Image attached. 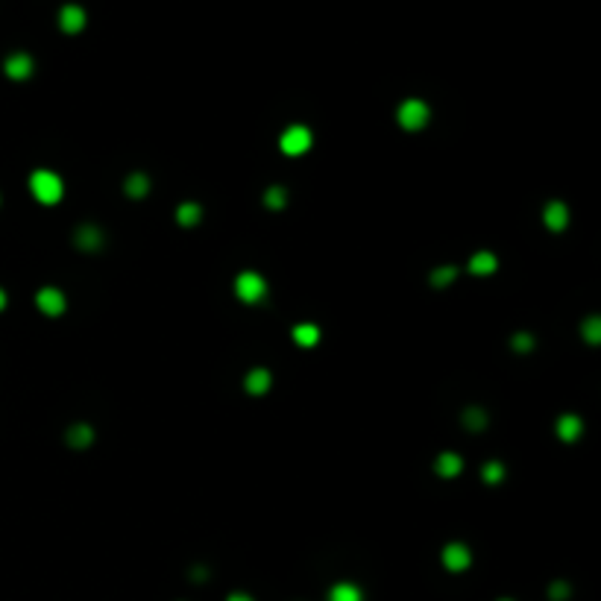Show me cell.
<instances>
[{
  "label": "cell",
  "instance_id": "cell-28",
  "mask_svg": "<svg viewBox=\"0 0 601 601\" xmlns=\"http://www.w3.org/2000/svg\"><path fill=\"white\" fill-rule=\"evenodd\" d=\"M4 308H6V290L0 287V311H4Z\"/></svg>",
  "mask_w": 601,
  "mask_h": 601
},
{
  "label": "cell",
  "instance_id": "cell-10",
  "mask_svg": "<svg viewBox=\"0 0 601 601\" xmlns=\"http://www.w3.org/2000/svg\"><path fill=\"white\" fill-rule=\"evenodd\" d=\"M4 68H6V76H12V80H27L35 65H32L30 53H12Z\"/></svg>",
  "mask_w": 601,
  "mask_h": 601
},
{
  "label": "cell",
  "instance_id": "cell-17",
  "mask_svg": "<svg viewBox=\"0 0 601 601\" xmlns=\"http://www.w3.org/2000/svg\"><path fill=\"white\" fill-rule=\"evenodd\" d=\"M328 601H364V593H361V587L349 584V581H340V584L328 590Z\"/></svg>",
  "mask_w": 601,
  "mask_h": 601
},
{
  "label": "cell",
  "instance_id": "cell-14",
  "mask_svg": "<svg viewBox=\"0 0 601 601\" xmlns=\"http://www.w3.org/2000/svg\"><path fill=\"white\" fill-rule=\"evenodd\" d=\"M434 470H437V475H443V478H455V475L463 470V458L455 455V452H443V455H437V460H434Z\"/></svg>",
  "mask_w": 601,
  "mask_h": 601
},
{
  "label": "cell",
  "instance_id": "cell-6",
  "mask_svg": "<svg viewBox=\"0 0 601 601\" xmlns=\"http://www.w3.org/2000/svg\"><path fill=\"white\" fill-rule=\"evenodd\" d=\"M470 564H472V554L463 542H449V546L443 549V566L449 572H463Z\"/></svg>",
  "mask_w": 601,
  "mask_h": 601
},
{
  "label": "cell",
  "instance_id": "cell-27",
  "mask_svg": "<svg viewBox=\"0 0 601 601\" xmlns=\"http://www.w3.org/2000/svg\"><path fill=\"white\" fill-rule=\"evenodd\" d=\"M226 601H253V595H246V593H232Z\"/></svg>",
  "mask_w": 601,
  "mask_h": 601
},
{
  "label": "cell",
  "instance_id": "cell-8",
  "mask_svg": "<svg viewBox=\"0 0 601 601\" xmlns=\"http://www.w3.org/2000/svg\"><path fill=\"white\" fill-rule=\"evenodd\" d=\"M59 27H62L68 35H76V32L85 27V9L76 6V4L62 6V12H59Z\"/></svg>",
  "mask_w": 601,
  "mask_h": 601
},
{
  "label": "cell",
  "instance_id": "cell-21",
  "mask_svg": "<svg viewBox=\"0 0 601 601\" xmlns=\"http://www.w3.org/2000/svg\"><path fill=\"white\" fill-rule=\"evenodd\" d=\"M264 203H267V208H273V211H282L285 206H287V191L282 188V185H273L267 194H264Z\"/></svg>",
  "mask_w": 601,
  "mask_h": 601
},
{
  "label": "cell",
  "instance_id": "cell-11",
  "mask_svg": "<svg viewBox=\"0 0 601 601\" xmlns=\"http://www.w3.org/2000/svg\"><path fill=\"white\" fill-rule=\"evenodd\" d=\"M581 432H584V422H581V417L564 414V417L557 419V437L564 440V443H575L581 437Z\"/></svg>",
  "mask_w": 601,
  "mask_h": 601
},
{
  "label": "cell",
  "instance_id": "cell-16",
  "mask_svg": "<svg viewBox=\"0 0 601 601\" xmlns=\"http://www.w3.org/2000/svg\"><path fill=\"white\" fill-rule=\"evenodd\" d=\"M294 340H297L302 349L317 346V343H320V326H314V323H299V326L294 328Z\"/></svg>",
  "mask_w": 601,
  "mask_h": 601
},
{
  "label": "cell",
  "instance_id": "cell-12",
  "mask_svg": "<svg viewBox=\"0 0 601 601\" xmlns=\"http://www.w3.org/2000/svg\"><path fill=\"white\" fill-rule=\"evenodd\" d=\"M496 267H499V261H496L493 253H487V249H484V253H475L467 264V270L472 276H490V273H496Z\"/></svg>",
  "mask_w": 601,
  "mask_h": 601
},
{
  "label": "cell",
  "instance_id": "cell-23",
  "mask_svg": "<svg viewBox=\"0 0 601 601\" xmlns=\"http://www.w3.org/2000/svg\"><path fill=\"white\" fill-rule=\"evenodd\" d=\"M581 332H584V338H587V343H598L601 340V320L598 317H587L584 320V326H581Z\"/></svg>",
  "mask_w": 601,
  "mask_h": 601
},
{
  "label": "cell",
  "instance_id": "cell-9",
  "mask_svg": "<svg viewBox=\"0 0 601 601\" xmlns=\"http://www.w3.org/2000/svg\"><path fill=\"white\" fill-rule=\"evenodd\" d=\"M270 384H273V376H270L264 367H256V370H249L246 379H244V387L249 396H264L270 391Z\"/></svg>",
  "mask_w": 601,
  "mask_h": 601
},
{
  "label": "cell",
  "instance_id": "cell-13",
  "mask_svg": "<svg viewBox=\"0 0 601 601\" xmlns=\"http://www.w3.org/2000/svg\"><path fill=\"white\" fill-rule=\"evenodd\" d=\"M546 226L552 229V232H564L566 229V223H569V208L564 206V203H549L546 206Z\"/></svg>",
  "mask_w": 601,
  "mask_h": 601
},
{
  "label": "cell",
  "instance_id": "cell-29",
  "mask_svg": "<svg viewBox=\"0 0 601 601\" xmlns=\"http://www.w3.org/2000/svg\"><path fill=\"white\" fill-rule=\"evenodd\" d=\"M499 601H513V598H499Z\"/></svg>",
  "mask_w": 601,
  "mask_h": 601
},
{
  "label": "cell",
  "instance_id": "cell-19",
  "mask_svg": "<svg viewBox=\"0 0 601 601\" xmlns=\"http://www.w3.org/2000/svg\"><path fill=\"white\" fill-rule=\"evenodd\" d=\"M460 422L467 425L470 432H481L484 425H487V411H484V408H467L463 417H460Z\"/></svg>",
  "mask_w": 601,
  "mask_h": 601
},
{
  "label": "cell",
  "instance_id": "cell-7",
  "mask_svg": "<svg viewBox=\"0 0 601 601\" xmlns=\"http://www.w3.org/2000/svg\"><path fill=\"white\" fill-rule=\"evenodd\" d=\"M103 241H106V235H103V229L100 226H80L76 229V235H73V244L80 246V249H85V253H97V249L103 246Z\"/></svg>",
  "mask_w": 601,
  "mask_h": 601
},
{
  "label": "cell",
  "instance_id": "cell-5",
  "mask_svg": "<svg viewBox=\"0 0 601 601\" xmlns=\"http://www.w3.org/2000/svg\"><path fill=\"white\" fill-rule=\"evenodd\" d=\"M35 305H38V311H44L47 317H59L65 311V294L59 287H42L35 294Z\"/></svg>",
  "mask_w": 601,
  "mask_h": 601
},
{
  "label": "cell",
  "instance_id": "cell-24",
  "mask_svg": "<svg viewBox=\"0 0 601 601\" xmlns=\"http://www.w3.org/2000/svg\"><path fill=\"white\" fill-rule=\"evenodd\" d=\"M481 478H484V481H490V484H499L501 478H505V467H501L499 460L484 463V467H481Z\"/></svg>",
  "mask_w": 601,
  "mask_h": 601
},
{
  "label": "cell",
  "instance_id": "cell-22",
  "mask_svg": "<svg viewBox=\"0 0 601 601\" xmlns=\"http://www.w3.org/2000/svg\"><path fill=\"white\" fill-rule=\"evenodd\" d=\"M458 273H460V270H458L455 264H449V267H437L434 273H432V285H434V287H446V285H452V282L458 279Z\"/></svg>",
  "mask_w": 601,
  "mask_h": 601
},
{
  "label": "cell",
  "instance_id": "cell-1",
  "mask_svg": "<svg viewBox=\"0 0 601 601\" xmlns=\"http://www.w3.org/2000/svg\"><path fill=\"white\" fill-rule=\"evenodd\" d=\"M30 191H32V197H35L38 203L56 206V203L62 200L65 185H62V179L56 177L53 170H32V173H30Z\"/></svg>",
  "mask_w": 601,
  "mask_h": 601
},
{
  "label": "cell",
  "instance_id": "cell-20",
  "mask_svg": "<svg viewBox=\"0 0 601 601\" xmlns=\"http://www.w3.org/2000/svg\"><path fill=\"white\" fill-rule=\"evenodd\" d=\"M147 191H150V179L144 177V173H132V177H126V194H129V197H144Z\"/></svg>",
  "mask_w": 601,
  "mask_h": 601
},
{
  "label": "cell",
  "instance_id": "cell-18",
  "mask_svg": "<svg viewBox=\"0 0 601 601\" xmlns=\"http://www.w3.org/2000/svg\"><path fill=\"white\" fill-rule=\"evenodd\" d=\"M200 218H203V208L197 206V203H182L179 208H177V223L179 226H197L200 223Z\"/></svg>",
  "mask_w": 601,
  "mask_h": 601
},
{
  "label": "cell",
  "instance_id": "cell-15",
  "mask_svg": "<svg viewBox=\"0 0 601 601\" xmlns=\"http://www.w3.org/2000/svg\"><path fill=\"white\" fill-rule=\"evenodd\" d=\"M94 443V429L85 422H76L68 429V446H73V449H88V446Z\"/></svg>",
  "mask_w": 601,
  "mask_h": 601
},
{
  "label": "cell",
  "instance_id": "cell-4",
  "mask_svg": "<svg viewBox=\"0 0 601 601\" xmlns=\"http://www.w3.org/2000/svg\"><path fill=\"white\" fill-rule=\"evenodd\" d=\"M311 144H314V135H311V129L302 126V124L287 126L282 132V138H279V147H282L285 156H302V153L311 150Z\"/></svg>",
  "mask_w": 601,
  "mask_h": 601
},
{
  "label": "cell",
  "instance_id": "cell-26",
  "mask_svg": "<svg viewBox=\"0 0 601 601\" xmlns=\"http://www.w3.org/2000/svg\"><path fill=\"white\" fill-rule=\"evenodd\" d=\"M511 343H513L516 352H531V349H534V338L531 335H516Z\"/></svg>",
  "mask_w": 601,
  "mask_h": 601
},
{
  "label": "cell",
  "instance_id": "cell-2",
  "mask_svg": "<svg viewBox=\"0 0 601 601\" xmlns=\"http://www.w3.org/2000/svg\"><path fill=\"white\" fill-rule=\"evenodd\" d=\"M396 121H399L402 129L417 132V129H422L425 124L432 121V109H429V103H425V100H419V97H408V100L399 106Z\"/></svg>",
  "mask_w": 601,
  "mask_h": 601
},
{
  "label": "cell",
  "instance_id": "cell-25",
  "mask_svg": "<svg viewBox=\"0 0 601 601\" xmlns=\"http://www.w3.org/2000/svg\"><path fill=\"white\" fill-rule=\"evenodd\" d=\"M549 598H552V601L569 598V584H566V581H554V584L549 587Z\"/></svg>",
  "mask_w": 601,
  "mask_h": 601
},
{
  "label": "cell",
  "instance_id": "cell-3",
  "mask_svg": "<svg viewBox=\"0 0 601 601\" xmlns=\"http://www.w3.org/2000/svg\"><path fill=\"white\" fill-rule=\"evenodd\" d=\"M267 279L261 273H253V270H246L235 279V297L241 302H249V305H258L267 299Z\"/></svg>",
  "mask_w": 601,
  "mask_h": 601
}]
</instances>
